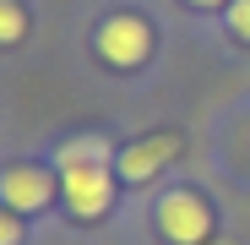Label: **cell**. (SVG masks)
Segmentation results:
<instances>
[{"mask_svg":"<svg viewBox=\"0 0 250 245\" xmlns=\"http://www.w3.org/2000/svg\"><path fill=\"white\" fill-rule=\"evenodd\" d=\"M147 49H152V27H147L142 17H114V22L98 27V55H104L109 66H120V71L142 66Z\"/></svg>","mask_w":250,"mask_h":245,"instance_id":"cell-3","label":"cell"},{"mask_svg":"<svg viewBox=\"0 0 250 245\" xmlns=\"http://www.w3.org/2000/svg\"><path fill=\"white\" fill-rule=\"evenodd\" d=\"M49 196H55V180H49V169H38V163H11V169L0 175V201H6L11 213H38Z\"/></svg>","mask_w":250,"mask_h":245,"instance_id":"cell-4","label":"cell"},{"mask_svg":"<svg viewBox=\"0 0 250 245\" xmlns=\"http://www.w3.org/2000/svg\"><path fill=\"white\" fill-rule=\"evenodd\" d=\"M152 218H158V229H163L169 245H207L212 240V213H207V201L196 191H169Z\"/></svg>","mask_w":250,"mask_h":245,"instance_id":"cell-2","label":"cell"},{"mask_svg":"<svg viewBox=\"0 0 250 245\" xmlns=\"http://www.w3.org/2000/svg\"><path fill=\"white\" fill-rule=\"evenodd\" d=\"M229 27H234V38L250 44V0H229Z\"/></svg>","mask_w":250,"mask_h":245,"instance_id":"cell-7","label":"cell"},{"mask_svg":"<svg viewBox=\"0 0 250 245\" xmlns=\"http://www.w3.org/2000/svg\"><path fill=\"white\" fill-rule=\"evenodd\" d=\"M190 6H201V11H212V6H229V0H190Z\"/></svg>","mask_w":250,"mask_h":245,"instance_id":"cell-9","label":"cell"},{"mask_svg":"<svg viewBox=\"0 0 250 245\" xmlns=\"http://www.w3.org/2000/svg\"><path fill=\"white\" fill-rule=\"evenodd\" d=\"M22 33H27V11L17 0H0V44H17Z\"/></svg>","mask_w":250,"mask_h":245,"instance_id":"cell-6","label":"cell"},{"mask_svg":"<svg viewBox=\"0 0 250 245\" xmlns=\"http://www.w3.org/2000/svg\"><path fill=\"white\" fill-rule=\"evenodd\" d=\"M0 245H22V213L0 207Z\"/></svg>","mask_w":250,"mask_h":245,"instance_id":"cell-8","label":"cell"},{"mask_svg":"<svg viewBox=\"0 0 250 245\" xmlns=\"http://www.w3.org/2000/svg\"><path fill=\"white\" fill-rule=\"evenodd\" d=\"M174 158H180V136H142V142H131L120 153V180L142 185V180H152L163 163H174Z\"/></svg>","mask_w":250,"mask_h":245,"instance_id":"cell-5","label":"cell"},{"mask_svg":"<svg viewBox=\"0 0 250 245\" xmlns=\"http://www.w3.org/2000/svg\"><path fill=\"white\" fill-rule=\"evenodd\" d=\"M60 196L71 201L76 218H104L114 201V163H109V142L98 136H76L60 153Z\"/></svg>","mask_w":250,"mask_h":245,"instance_id":"cell-1","label":"cell"}]
</instances>
